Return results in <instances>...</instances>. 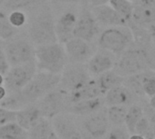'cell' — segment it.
Listing matches in <instances>:
<instances>
[{
    "label": "cell",
    "mask_w": 155,
    "mask_h": 139,
    "mask_svg": "<svg viewBox=\"0 0 155 139\" xmlns=\"http://www.w3.org/2000/svg\"><path fill=\"white\" fill-rule=\"evenodd\" d=\"M35 63L38 71L60 75L66 65L68 63L63 44L55 42L36 46Z\"/></svg>",
    "instance_id": "cell-1"
},
{
    "label": "cell",
    "mask_w": 155,
    "mask_h": 139,
    "mask_svg": "<svg viewBox=\"0 0 155 139\" xmlns=\"http://www.w3.org/2000/svg\"><path fill=\"white\" fill-rule=\"evenodd\" d=\"M28 38L35 46L58 42L55 20L48 8H44L34 16L28 27Z\"/></svg>",
    "instance_id": "cell-2"
},
{
    "label": "cell",
    "mask_w": 155,
    "mask_h": 139,
    "mask_svg": "<svg viewBox=\"0 0 155 139\" xmlns=\"http://www.w3.org/2000/svg\"><path fill=\"white\" fill-rule=\"evenodd\" d=\"M133 44V35L128 26L110 27L98 38L100 48L114 54L117 57Z\"/></svg>",
    "instance_id": "cell-3"
},
{
    "label": "cell",
    "mask_w": 155,
    "mask_h": 139,
    "mask_svg": "<svg viewBox=\"0 0 155 139\" xmlns=\"http://www.w3.org/2000/svg\"><path fill=\"white\" fill-rule=\"evenodd\" d=\"M113 70L122 77L150 70L145 50L132 44L117 57Z\"/></svg>",
    "instance_id": "cell-4"
},
{
    "label": "cell",
    "mask_w": 155,
    "mask_h": 139,
    "mask_svg": "<svg viewBox=\"0 0 155 139\" xmlns=\"http://www.w3.org/2000/svg\"><path fill=\"white\" fill-rule=\"evenodd\" d=\"M59 78V74L37 71L32 79L21 90V93L29 104H35L48 93L58 87Z\"/></svg>",
    "instance_id": "cell-5"
},
{
    "label": "cell",
    "mask_w": 155,
    "mask_h": 139,
    "mask_svg": "<svg viewBox=\"0 0 155 139\" xmlns=\"http://www.w3.org/2000/svg\"><path fill=\"white\" fill-rule=\"evenodd\" d=\"M91 78V75L85 64L68 63L60 73L58 87L67 93H71L82 87Z\"/></svg>",
    "instance_id": "cell-6"
},
{
    "label": "cell",
    "mask_w": 155,
    "mask_h": 139,
    "mask_svg": "<svg viewBox=\"0 0 155 139\" xmlns=\"http://www.w3.org/2000/svg\"><path fill=\"white\" fill-rule=\"evenodd\" d=\"M9 66L35 62V46L29 39L11 38L4 46Z\"/></svg>",
    "instance_id": "cell-7"
},
{
    "label": "cell",
    "mask_w": 155,
    "mask_h": 139,
    "mask_svg": "<svg viewBox=\"0 0 155 139\" xmlns=\"http://www.w3.org/2000/svg\"><path fill=\"white\" fill-rule=\"evenodd\" d=\"M35 62L10 66L4 77L5 88L8 93L21 91L37 73Z\"/></svg>",
    "instance_id": "cell-8"
},
{
    "label": "cell",
    "mask_w": 155,
    "mask_h": 139,
    "mask_svg": "<svg viewBox=\"0 0 155 139\" xmlns=\"http://www.w3.org/2000/svg\"><path fill=\"white\" fill-rule=\"evenodd\" d=\"M38 107L42 117L51 119L54 116L65 113L68 105V93L58 87L48 93L38 101Z\"/></svg>",
    "instance_id": "cell-9"
},
{
    "label": "cell",
    "mask_w": 155,
    "mask_h": 139,
    "mask_svg": "<svg viewBox=\"0 0 155 139\" xmlns=\"http://www.w3.org/2000/svg\"><path fill=\"white\" fill-rule=\"evenodd\" d=\"M83 117L84 119L81 124L83 129V131H81L82 137L89 136V139H102L107 134L110 125L107 112L101 109Z\"/></svg>",
    "instance_id": "cell-10"
},
{
    "label": "cell",
    "mask_w": 155,
    "mask_h": 139,
    "mask_svg": "<svg viewBox=\"0 0 155 139\" xmlns=\"http://www.w3.org/2000/svg\"><path fill=\"white\" fill-rule=\"evenodd\" d=\"M100 34V25L91 10L83 9L77 18L73 31V37L91 42Z\"/></svg>",
    "instance_id": "cell-11"
},
{
    "label": "cell",
    "mask_w": 155,
    "mask_h": 139,
    "mask_svg": "<svg viewBox=\"0 0 155 139\" xmlns=\"http://www.w3.org/2000/svg\"><path fill=\"white\" fill-rule=\"evenodd\" d=\"M68 63L85 64L93 55L90 42L72 37L63 44Z\"/></svg>",
    "instance_id": "cell-12"
},
{
    "label": "cell",
    "mask_w": 155,
    "mask_h": 139,
    "mask_svg": "<svg viewBox=\"0 0 155 139\" xmlns=\"http://www.w3.org/2000/svg\"><path fill=\"white\" fill-rule=\"evenodd\" d=\"M117 56L102 48H100L93 53L91 58L86 62V66L91 76H99L104 72L113 69Z\"/></svg>",
    "instance_id": "cell-13"
},
{
    "label": "cell",
    "mask_w": 155,
    "mask_h": 139,
    "mask_svg": "<svg viewBox=\"0 0 155 139\" xmlns=\"http://www.w3.org/2000/svg\"><path fill=\"white\" fill-rule=\"evenodd\" d=\"M54 131L59 139H83L75 122L63 113L51 118Z\"/></svg>",
    "instance_id": "cell-14"
},
{
    "label": "cell",
    "mask_w": 155,
    "mask_h": 139,
    "mask_svg": "<svg viewBox=\"0 0 155 139\" xmlns=\"http://www.w3.org/2000/svg\"><path fill=\"white\" fill-rule=\"evenodd\" d=\"M91 12L99 25L105 27H119L128 26V22L119 15L110 5L104 4L97 7H92Z\"/></svg>",
    "instance_id": "cell-15"
},
{
    "label": "cell",
    "mask_w": 155,
    "mask_h": 139,
    "mask_svg": "<svg viewBox=\"0 0 155 139\" xmlns=\"http://www.w3.org/2000/svg\"><path fill=\"white\" fill-rule=\"evenodd\" d=\"M78 16L71 10L65 11L55 22V31L58 42L64 44L73 37V31Z\"/></svg>",
    "instance_id": "cell-16"
},
{
    "label": "cell",
    "mask_w": 155,
    "mask_h": 139,
    "mask_svg": "<svg viewBox=\"0 0 155 139\" xmlns=\"http://www.w3.org/2000/svg\"><path fill=\"white\" fill-rule=\"evenodd\" d=\"M104 105L105 102L103 96L91 99H84L68 104L65 113L80 116H86L101 110Z\"/></svg>",
    "instance_id": "cell-17"
},
{
    "label": "cell",
    "mask_w": 155,
    "mask_h": 139,
    "mask_svg": "<svg viewBox=\"0 0 155 139\" xmlns=\"http://www.w3.org/2000/svg\"><path fill=\"white\" fill-rule=\"evenodd\" d=\"M135 95L123 84L117 86L104 95V102L105 105L111 106H127L130 105L134 101Z\"/></svg>",
    "instance_id": "cell-18"
},
{
    "label": "cell",
    "mask_w": 155,
    "mask_h": 139,
    "mask_svg": "<svg viewBox=\"0 0 155 139\" xmlns=\"http://www.w3.org/2000/svg\"><path fill=\"white\" fill-rule=\"evenodd\" d=\"M129 24L145 28L150 27L155 24V8L145 6L139 2L134 3L131 18Z\"/></svg>",
    "instance_id": "cell-19"
},
{
    "label": "cell",
    "mask_w": 155,
    "mask_h": 139,
    "mask_svg": "<svg viewBox=\"0 0 155 139\" xmlns=\"http://www.w3.org/2000/svg\"><path fill=\"white\" fill-rule=\"evenodd\" d=\"M101 96H104V93L101 89L96 77H91L89 82L80 89L71 93H68V104L84 99H91Z\"/></svg>",
    "instance_id": "cell-20"
},
{
    "label": "cell",
    "mask_w": 155,
    "mask_h": 139,
    "mask_svg": "<svg viewBox=\"0 0 155 139\" xmlns=\"http://www.w3.org/2000/svg\"><path fill=\"white\" fill-rule=\"evenodd\" d=\"M41 117L40 111L37 105L29 104L22 109L17 111L16 121L25 130L28 131Z\"/></svg>",
    "instance_id": "cell-21"
},
{
    "label": "cell",
    "mask_w": 155,
    "mask_h": 139,
    "mask_svg": "<svg viewBox=\"0 0 155 139\" xmlns=\"http://www.w3.org/2000/svg\"><path fill=\"white\" fill-rule=\"evenodd\" d=\"M28 131V139H48L54 129L51 121L41 116Z\"/></svg>",
    "instance_id": "cell-22"
},
{
    "label": "cell",
    "mask_w": 155,
    "mask_h": 139,
    "mask_svg": "<svg viewBox=\"0 0 155 139\" xmlns=\"http://www.w3.org/2000/svg\"><path fill=\"white\" fill-rule=\"evenodd\" d=\"M95 77L97 79V82H98L101 89L104 93V95L110 89H111L117 86L122 85L123 80H124V77L118 75L113 69L109 70L107 72H104Z\"/></svg>",
    "instance_id": "cell-23"
},
{
    "label": "cell",
    "mask_w": 155,
    "mask_h": 139,
    "mask_svg": "<svg viewBox=\"0 0 155 139\" xmlns=\"http://www.w3.org/2000/svg\"><path fill=\"white\" fill-rule=\"evenodd\" d=\"M28 105H29V103L25 99L21 91L7 93L6 96L0 100V107L16 112Z\"/></svg>",
    "instance_id": "cell-24"
},
{
    "label": "cell",
    "mask_w": 155,
    "mask_h": 139,
    "mask_svg": "<svg viewBox=\"0 0 155 139\" xmlns=\"http://www.w3.org/2000/svg\"><path fill=\"white\" fill-rule=\"evenodd\" d=\"M1 139H28V133L16 122H10L0 126Z\"/></svg>",
    "instance_id": "cell-25"
},
{
    "label": "cell",
    "mask_w": 155,
    "mask_h": 139,
    "mask_svg": "<svg viewBox=\"0 0 155 139\" xmlns=\"http://www.w3.org/2000/svg\"><path fill=\"white\" fill-rule=\"evenodd\" d=\"M109 5L119 14L120 15L128 24L130 21L134 3L130 0H109Z\"/></svg>",
    "instance_id": "cell-26"
},
{
    "label": "cell",
    "mask_w": 155,
    "mask_h": 139,
    "mask_svg": "<svg viewBox=\"0 0 155 139\" xmlns=\"http://www.w3.org/2000/svg\"><path fill=\"white\" fill-rule=\"evenodd\" d=\"M143 116V109L139 105H132L127 110V114L125 116L124 124L127 126V129L131 134H135V126L140 119Z\"/></svg>",
    "instance_id": "cell-27"
},
{
    "label": "cell",
    "mask_w": 155,
    "mask_h": 139,
    "mask_svg": "<svg viewBox=\"0 0 155 139\" xmlns=\"http://www.w3.org/2000/svg\"><path fill=\"white\" fill-rule=\"evenodd\" d=\"M127 108L125 106H111L107 110V117L109 123L115 126H121L125 122V116L127 114Z\"/></svg>",
    "instance_id": "cell-28"
},
{
    "label": "cell",
    "mask_w": 155,
    "mask_h": 139,
    "mask_svg": "<svg viewBox=\"0 0 155 139\" xmlns=\"http://www.w3.org/2000/svg\"><path fill=\"white\" fill-rule=\"evenodd\" d=\"M17 34V28H15L9 22L8 17L5 12L0 10V39L9 40L13 38Z\"/></svg>",
    "instance_id": "cell-29"
},
{
    "label": "cell",
    "mask_w": 155,
    "mask_h": 139,
    "mask_svg": "<svg viewBox=\"0 0 155 139\" xmlns=\"http://www.w3.org/2000/svg\"><path fill=\"white\" fill-rule=\"evenodd\" d=\"M141 87L146 96H155V73L151 70L141 72Z\"/></svg>",
    "instance_id": "cell-30"
},
{
    "label": "cell",
    "mask_w": 155,
    "mask_h": 139,
    "mask_svg": "<svg viewBox=\"0 0 155 139\" xmlns=\"http://www.w3.org/2000/svg\"><path fill=\"white\" fill-rule=\"evenodd\" d=\"M38 1L39 0H6L3 4L7 8L14 11V10H22L30 8L38 4Z\"/></svg>",
    "instance_id": "cell-31"
},
{
    "label": "cell",
    "mask_w": 155,
    "mask_h": 139,
    "mask_svg": "<svg viewBox=\"0 0 155 139\" xmlns=\"http://www.w3.org/2000/svg\"><path fill=\"white\" fill-rule=\"evenodd\" d=\"M8 20L10 24L15 28H20L22 27L26 22H27V17L26 14L21 10H14L11 11V13L8 16Z\"/></svg>",
    "instance_id": "cell-32"
},
{
    "label": "cell",
    "mask_w": 155,
    "mask_h": 139,
    "mask_svg": "<svg viewBox=\"0 0 155 139\" xmlns=\"http://www.w3.org/2000/svg\"><path fill=\"white\" fill-rule=\"evenodd\" d=\"M150 126H151L150 121L147 117L142 116L135 126V134H140L145 137L146 135H148L150 134Z\"/></svg>",
    "instance_id": "cell-33"
},
{
    "label": "cell",
    "mask_w": 155,
    "mask_h": 139,
    "mask_svg": "<svg viewBox=\"0 0 155 139\" xmlns=\"http://www.w3.org/2000/svg\"><path fill=\"white\" fill-rule=\"evenodd\" d=\"M102 139H129V134L126 130L120 126H117L107 132Z\"/></svg>",
    "instance_id": "cell-34"
},
{
    "label": "cell",
    "mask_w": 155,
    "mask_h": 139,
    "mask_svg": "<svg viewBox=\"0 0 155 139\" xmlns=\"http://www.w3.org/2000/svg\"><path fill=\"white\" fill-rule=\"evenodd\" d=\"M16 111H11L0 107V126L10 122H16Z\"/></svg>",
    "instance_id": "cell-35"
},
{
    "label": "cell",
    "mask_w": 155,
    "mask_h": 139,
    "mask_svg": "<svg viewBox=\"0 0 155 139\" xmlns=\"http://www.w3.org/2000/svg\"><path fill=\"white\" fill-rule=\"evenodd\" d=\"M9 64L7 59V55L5 53V48L2 45H0V74L3 76L6 75V73L9 69Z\"/></svg>",
    "instance_id": "cell-36"
},
{
    "label": "cell",
    "mask_w": 155,
    "mask_h": 139,
    "mask_svg": "<svg viewBox=\"0 0 155 139\" xmlns=\"http://www.w3.org/2000/svg\"><path fill=\"white\" fill-rule=\"evenodd\" d=\"M85 1H87V2H88L90 5H91L92 7H97V6L108 4L109 0H85Z\"/></svg>",
    "instance_id": "cell-37"
},
{
    "label": "cell",
    "mask_w": 155,
    "mask_h": 139,
    "mask_svg": "<svg viewBox=\"0 0 155 139\" xmlns=\"http://www.w3.org/2000/svg\"><path fill=\"white\" fill-rule=\"evenodd\" d=\"M138 2L140 3V4H143L145 6H149V7L155 8V0H139Z\"/></svg>",
    "instance_id": "cell-38"
},
{
    "label": "cell",
    "mask_w": 155,
    "mask_h": 139,
    "mask_svg": "<svg viewBox=\"0 0 155 139\" xmlns=\"http://www.w3.org/2000/svg\"><path fill=\"white\" fill-rule=\"evenodd\" d=\"M149 31H150V37H151L152 43L155 46V24L152 25L150 27H149Z\"/></svg>",
    "instance_id": "cell-39"
},
{
    "label": "cell",
    "mask_w": 155,
    "mask_h": 139,
    "mask_svg": "<svg viewBox=\"0 0 155 139\" xmlns=\"http://www.w3.org/2000/svg\"><path fill=\"white\" fill-rule=\"evenodd\" d=\"M59 2L62 3H70V4H77V3H80L82 2L84 0H58Z\"/></svg>",
    "instance_id": "cell-40"
},
{
    "label": "cell",
    "mask_w": 155,
    "mask_h": 139,
    "mask_svg": "<svg viewBox=\"0 0 155 139\" xmlns=\"http://www.w3.org/2000/svg\"><path fill=\"white\" fill-rule=\"evenodd\" d=\"M7 93H8V92H7L6 88H5L4 87H2V86H0V100L3 99V98L6 96Z\"/></svg>",
    "instance_id": "cell-41"
},
{
    "label": "cell",
    "mask_w": 155,
    "mask_h": 139,
    "mask_svg": "<svg viewBox=\"0 0 155 139\" xmlns=\"http://www.w3.org/2000/svg\"><path fill=\"white\" fill-rule=\"evenodd\" d=\"M150 107L155 110V96H150Z\"/></svg>",
    "instance_id": "cell-42"
},
{
    "label": "cell",
    "mask_w": 155,
    "mask_h": 139,
    "mask_svg": "<svg viewBox=\"0 0 155 139\" xmlns=\"http://www.w3.org/2000/svg\"><path fill=\"white\" fill-rule=\"evenodd\" d=\"M129 139H146V138L140 134H132L131 136L129 137Z\"/></svg>",
    "instance_id": "cell-43"
},
{
    "label": "cell",
    "mask_w": 155,
    "mask_h": 139,
    "mask_svg": "<svg viewBox=\"0 0 155 139\" xmlns=\"http://www.w3.org/2000/svg\"><path fill=\"white\" fill-rule=\"evenodd\" d=\"M48 139H59V138H58V136L57 135L56 132H55V131H53V133L50 134V136H49V138H48Z\"/></svg>",
    "instance_id": "cell-44"
},
{
    "label": "cell",
    "mask_w": 155,
    "mask_h": 139,
    "mask_svg": "<svg viewBox=\"0 0 155 139\" xmlns=\"http://www.w3.org/2000/svg\"><path fill=\"white\" fill-rule=\"evenodd\" d=\"M4 84V76L2 74H0V86H2Z\"/></svg>",
    "instance_id": "cell-45"
},
{
    "label": "cell",
    "mask_w": 155,
    "mask_h": 139,
    "mask_svg": "<svg viewBox=\"0 0 155 139\" xmlns=\"http://www.w3.org/2000/svg\"><path fill=\"white\" fill-rule=\"evenodd\" d=\"M130 2H132V3H136V2H138L139 0H130Z\"/></svg>",
    "instance_id": "cell-46"
},
{
    "label": "cell",
    "mask_w": 155,
    "mask_h": 139,
    "mask_svg": "<svg viewBox=\"0 0 155 139\" xmlns=\"http://www.w3.org/2000/svg\"><path fill=\"white\" fill-rule=\"evenodd\" d=\"M0 139H1V138H0Z\"/></svg>",
    "instance_id": "cell-47"
}]
</instances>
